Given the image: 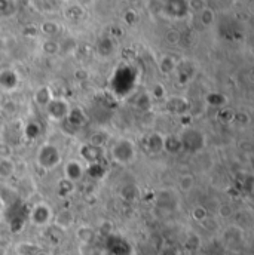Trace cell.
Returning a JSON list of instances; mask_svg holds the SVG:
<instances>
[{"label":"cell","instance_id":"277c9868","mask_svg":"<svg viewBox=\"0 0 254 255\" xmlns=\"http://www.w3.org/2000/svg\"><path fill=\"white\" fill-rule=\"evenodd\" d=\"M73 221H75L73 214H72L69 209L61 211V212L57 215V218H55V223H57L60 227H63V229H69V227L73 224Z\"/></svg>","mask_w":254,"mask_h":255},{"label":"cell","instance_id":"5b68a950","mask_svg":"<svg viewBox=\"0 0 254 255\" xmlns=\"http://www.w3.org/2000/svg\"><path fill=\"white\" fill-rule=\"evenodd\" d=\"M193 184H195V180H193V177L190 174H184L178 180V187H180L181 191H190Z\"/></svg>","mask_w":254,"mask_h":255},{"label":"cell","instance_id":"8fae6325","mask_svg":"<svg viewBox=\"0 0 254 255\" xmlns=\"http://www.w3.org/2000/svg\"><path fill=\"white\" fill-rule=\"evenodd\" d=\"M192 215H193V218H196V220H199V221H201V220H204V218H205L207 212H205V209H204V208L198 207V208H195V209H193Z\"/></svg>","mask_w":254,"mask_h":255},{"label":"cell","instance_id":"8992f818","mask_svg":"<svg viewBox=\"0 0 254 255\" xmlns=\"http://www.w3.org/2000/svg\"><path fill=\"white\" fill-rule=\"evenodd\" d=\"M214 12L211 11V9H208V8H204L201 11V21H202V24L204 25H211L213 23H214Z\"/></svg>","mask_w":254,"mask_h":255},{"label":"cell","instance_id":"6da1fadb","mask_svg":"<svg viewBox=\"0 0 254 255\" xmlns=\"http://www.w3.org/2000/svg\"><path fill=\"white\" fill-rule=\"evenodd\" d=\"M66 103L63 99H52L51 103L46 106L48 107V112H49V117H52L55 120H60V119H64L67 115H69V110H67V106H64Z\"/></svg>","mask_w":254,"mask_h":255},{"label":"cell","instance_id":"52a82bcc","mask_svg":"<svg viewBox=\"0 0 254 255\" xmlns=\"http://www.w3.org/2000/svg\"><path fill=\"white\" fill-rule=\"evenodd\" d=\"M159 69H161V71H162L164 74H168V73H171V71L174 70V61H173L171 58L165 57V58L161 61V64H159Z\"/></svg>","mask_w":254,"mask_h":255},{"label":"cell","instance_id":"3957f363","mask_svg":"<svg viewBox=\"0 0 254 255\" xmlns=\"http://www.w3.org/2000/svg\"><path fill=\"white\" fill-rule=\"evenodd\" d=\"M15 172V165L11 159H2L0 161V178H9Z\"/></svg>","mask_w":254,"mask_h":255},{"label":"cell","instance_id":"7a4b0ae2","mask_svg":"<svg viewBox=\"0 0 254 255\" xmlns=\"http://www.w3.org/2000/svg\"><path fill=\"white\" fill-rule=\"evenodd\" d=\"M66 175L69 180L72 181H79L83 175V168L80 165V162L77 161H70L67 165H66Z\"/></svg>","mask_w":254,"mask_h":255},{"label":"cell","instance_id":"30bf717a","mask_svg":"<svg viewBox=\"0 0 254 255\" xmlns=\"http://www.w3.org/2000/svg\"><path fill=\"white\" fill-rule=\"evenodd\" d=\"M167 40H168L170 43H173V45L178 43V40H180V33L176 31V30H170V31L167 33Z\"/></svg>","mask_w":254,"mask_h":255},{"label":"cell","instance_id":"9c48e42d","mask_svg":"<svg viewBox=\"0 0 254 255\" xmlns=\"http://www.w3.org/2000/svg\"><path fill=\"white\" fill-rule=\"evenodd\" d=\"M42 31L45 33V34H55L57 31H58V25L55 24V23H45L43 25H42Z\"/></svg>","mask_w":254,"mask_h":255},{"label":"cell","instance_id":"ba28073f","mask_svg":"<svg viewBox=\"0 0 254 255\" xmlns=\"http://www.w3.org/2000/svg\"><path fill=\"white\" fill-rule=\"evenodd\" d=\"M43 50L48 54H55L58 50V43L57 42H52V40H46L45 45H43Z\"/></svg>","mask_w":254,"mask_h":255}]
</instances>
